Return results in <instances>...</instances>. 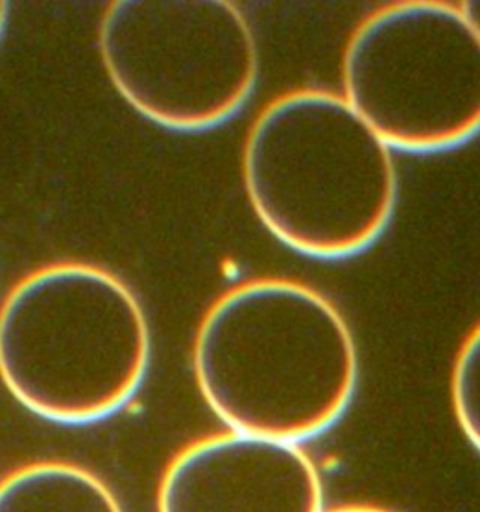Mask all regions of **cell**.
<instances>
[{"label":"cell","mask_w":480,"mask_h":512,"mask_svg":"<svg viewBox=\"0 0 480 512\" xmlns=\"http://www.w3.org/2000/svg\"><path fill=\"white\" fill-rule=\"evenodd\" d=\"M201 396L233 432L289 443L342 417L357 387L353 332L314 287L259 278L227 289L194 340Z\"/></svg>","instance_id":"1"},{"label":"cell","mask_w":480,"mask_h":512,"mask_svg":"<svg viewBox=\"0 0 480 512\" xmlns=\"http://www.w3.org/2000/svg\"><path fill=\"white\" fill-rule=\"evenodd\" d=\"M242 179L259 222L319 259L368 248L398 199L389 145L344 96L315 89L285 92L263 107L246 134Z\"/></svg>","instance_id":"2"},{"label":"cell","mask_w":480,"mask_h":512,"mask_svg":"<svg viewBox=\"0 0 480 512\" xmlns=\"http://www.w3.org/2000/svg\"><path fill=\"white\" fill-rule=\"evenodd\" d=\"M150 329L134 291L81 261L45 265L0 304V379L34 415L100 421L141 387Z\"/></svg>","instance_id":"3"},{"label":"cell","mask_w":480,"mask_h":512,"mask_svg":"<svg viewBox=\"0 0 480 512\" xmlns=\"http://www.w3.org/2000/svg\"><path fill=\"white\" fill-rule=\"evenodd\" d=\"M344 98L390 149L445 151L480 132V36L460 6L394 2L347 42Z\"/></svg>","instance_id":"4"},{"label":"cell","mask_w":480,"mask_h":512,"mask_svg":"<svg viewBox=\"0 0 480 512\" xmlns=\"http://www.w3.org/2000/svg\"><path fill=\"white\" fill-rule=\"evenodd\" d=\"M105 74L137 113L171 130H205L254 91L259 53L227 0H115L98 31Z\"/></svg>","instance_id":"5"},{"label":"cell","mask_w":480,"mask_h":512,"mask_svg":"<svg viewBox=\"0 0 480 512\" xmlns=\"http://www.w3.org/2000/svg\"><path fill=\"white\" fill-rule=\"evenodd\" d=\"M158 512H323V484L297 443L231 430L171 460Z\"/></svg>","instance_id":"6"},{"label":"cell","mask_w":480,"mask_h":512,"mask_svg":"<svg viewBox=\"0 0 480 512\" xmlns=\"http://www.w3.org/2000/svg\"><path fill=\"white\" fill-rule=\"evenodd\" d=\"M0 512H124L113 490L89 469L34 462L0 482Z\"/></svg>","instance_id":"7"},{"label":"cell","mask_w":480,"mask_h":512,"mask_svg":"<svg viewBox=\"0 0 480 512\" xmlns=\"http://www.w3.org/2000/svg\"><path fill=\"white\" fill-rule=\"evenodd\" d=\"M450 392L456 421L469 443L480 452V323L458 349Z\"/></svg>","instance_id":"8"},{"label":"cell","mask_w":480,"mask_h":512,"mask_svg":"<svg viewBox=\"0 0 480 512\" xmlns=\"http://www.w3.org/2000/svg\"><path fill=\"white\" fill-rule=\"evenodd\" d=\"M465 19L471 23V27L477 31L480 36V0H465L462 4H458Z\"/></svg>","instance_id":"9"},{"label":"cell","mask_w":480,"mask_h":512,"mask_svg":"<svg viewBox=\"0 0 480 512\" xmlns=\"http://www.w3.org/2000/svg\"><path fill=\"white\" fill-rule=\"evenodd\" d=\"M329 512H390L387 509H379V507H370V505H351V507H340Z\"/></svg>","instance_id":"10"},{"label":"cell","mask_w":480,"mask_h":512,"mask_svg":"<svg viewBox=\"0 0 480 512\" xmlns=\"http://www.w3.org/2000/svg\"><path fill=\"white\" fill-rule=\"evenodd\" d=\"M6 17H8V2L0 0V36L4 31V25H6Z\"/></svg>","instance_id":"11"}]
</instances>
